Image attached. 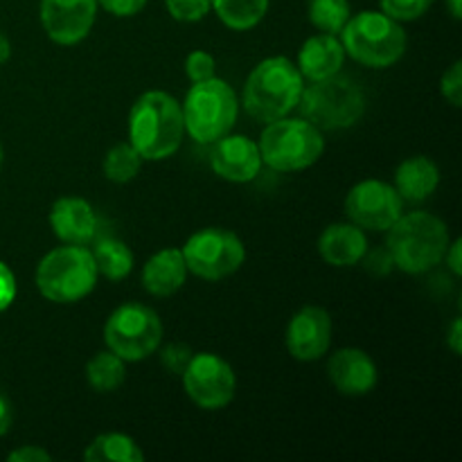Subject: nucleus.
Returning <instances> with one entry per match:
<instances>
[{"instance_id": "1", "label": "nucleus", "mask_w": 462, "mask_h": 462, "mask_svg": "<svg viewBox=\"0 0 462 462\" xmlns=\"http://www.w3.org/2000/svg\"><path fill=\"white\" fill-rule=\"evenodd\" d=\"M185 125L179 99L165 90H147L129 113V143L143 161H165L179 152Z\"/></svg>"}, {"instance_id": "2", "label": "nucleus", "mask_w": 462, "mask_h": 462, "mask_svg": "<svg viewBox=\"0 0 462 462\" xmlns=\"http://www.w3.org/2000/svg\"><path fill=\"white\" fill-rule=\"evenodd\" d=\"M386 248L395 269L409 275H420L440 264L449 246V228L431 212H402L400 219L386 230Z\"/></svg>"}, {"instance_id": "3", "label": "nucleus", "mask_w": 462, "mask_h": 462, "mask_svg": "<svg viewBox=\"0 0 462 462\" xmlns=\"http://www.w3.org/2000/svg\"><path fill=\"white\" fill-rule=\"evenodd\" d=\"M305 79L296 63L287 57H269L257 63L244 86L242 104L257 122L287 117L300 102Z\"/></svg>"}, {"instance_id": "4", "label": "nucleus", "mask_w": 462, "mask_h": 462, "mask_svg": "<svg viewBox=\"0 0 462 462\" xmlns=\"http://www.w3.org/2000/svg\"><path fill=\"white\" fill-rule=\"evenodd\" d=\"M346 57L365 68H391L404 57L406 30L383 12H359L350 16L338 34Z\"/></svg>"}, {"instance_id": "5", "label": "nucleus", "mask_w": 462, "mask_h": 462, "mask_svg": "<svg viewBox=\"0 0 462 462\" xmlns=\"http://www.w3.org/2000/svg\"><path fill=\"white\" fill-rule=\"evenodd\" d=\"M298 106L302 117L316 129L341 131L350 129L364 117L365 93L352 77L337 72L302 88Z\"/></svg>"}, {"instance_id": "6", "label": "nucleus", "mask_w": 462, "mask_h": 462, "mask_svg": "<svg viewBox=\"0 0 462 462\" xmlns=\"http://www.w3.org/2000/svg\"><path fill=\"white\" fill-rule=\"evenodd\" d=\"M36 287L41 296L57 305H72L88 296L97 284V266H95L90 248L63 246L52 248L36 266Z\"/></svg>"}, {"instance_id": "7", "label": "nucleus", "mask_w": 462, "mask_h": 462, "mask_svg": "<svg viewBox=\"0 0 462 462\" xmlns=\"http://www.w3.org/2000/svg\"><path fill=\"white\" fill-rule=\"evenodd\" d=\"M257 147H260L262 165L282 174H291L320 161L325 140L320 129H316L305 117H280L264 126Z\"/></svg>"}, {"instance_id": "8", "label": "nucleus", "mask_w": 462, "mask_h": 462, "mask_svg": "<svg viewBox=\"0 0 462 462\" xmlns=\"http://www.w3.org/2000/svg\"><path fill=\"white\" fill-rule=\"evenodd\" d=\"M183 111L185 134L197 140L199 144H212L226 134L237 122L239 99L235 90L219 77L197 81L185 95V102L180 104Z\"/></svg>"}, {"instance_id": "9", "label": "nucleus", "mask_w": 462, "mask_h": 462, "mask_svg": "<svg viewBox=\"0 0 462 462\" xmlns=\"http://www.w3.org/2000/svg\"><path fill=\"white\" fill-rule=\"evenodd\" d=\"M104 341L126 364L149 359L162 341L161 316L147 305L125 302L106 319Z\"/></svg>"}, {"instance_id": "10", "label": "nucleus", "mask_w": 462, "mask_h": 462, "mask_svg": "<svg viewBox=\"0 0 462 462\" xmlns=\"http://www.w3.org/2000/svg\"><path fill=\"white\" fill-rule=\"evenodd\" d=\"M188 271L208 282H219L237 273L246 260V246L233 230L203 228L180 248Z\"/></svg>"}, {"instance_id": "11", "label": "nucleus", "mask_w": 462, "mask_h": 462, "mask_svg": "<svg viewBox=\"0 0 462 462\" xmlns=\"http://www.w3.org/2000/svg\"><path fill=\"white\" fill-rule=\"evenodd\" d=\"M180 377H183L185 395L199 409L206 411H219L228 406L237 391V377H235L233 365L215 352L192 355Z\"/></svg>"}, {"instance_id": "12", "label": "nucleus", "mask_w": 462, "mask_h": 462, "mask_svg": "<svg viewBox=\"0 0 462 462\" xmlns=\"http://www.w3.org/2000/svg\"><path fill=\"white\" fill-rule=\"evenodd\" d=\"M404 212V201L395 185L379 179L356 183L346 197V215L364 230H388Z\"/></svg>"}, {"instance_id": "13", "label": "nucleus", "mask_w": 462, "mask_h": 462, "mask_svg": "<svg viewBox=\"0 0 462 462\" xmlns=\"http://www.w3.org/2000/svg\"><path fill=\"white\" fill-rule=\"evenodd\" d=\"M97 7V0H41V25L54 43L77 45L93 30Z\"/></svg>"}, {"instance_id": "14", "label": "nucleus", "mask_w": 462, "mask_h": 462, "mask_svg": "<svg viewBox=\"0 0 462 462\" xmlns=\"http://www.w3.org/2000/svg\"><path fill=\"white\" fill-rule=\"evenodd\" d=\"M284 341L296 361H319L332 346V316L319 305L300 307L289 320Z\"/></svg>"}, {"instance_id": "15", "label": "nucleus", "mask_w": 462, "mask_h": 462, "mask_svg": "<svg viewBox=\"0 0 462 462\" xmlns=\"http://www.w3.org/2000/svg\"><path fill=\"white\" fill-rule=\"evenodd\" d=\"M210 167L219 179L230 183H251L262 171L260 147L246 135L226 134L212 143Z\"/></svg>"}, {"instance_id": "16", "label": "nucleus", "mask_w": 462, "mask_h": 462, "mask_svg": "<svg viewBox=\"0 0 462 462\" xmlns=\"http://www.w3.org/2000/svg\"><path fill=\"white\" fill-rule=\"evenodd\" d=\"M328 377L341 395L361 397L374 391L379 373L368 352L359 347H341L329 356Z\"/></svg>"}, {"instance_id": "17", "label": "nucleus", "mask_w": 462, "mask_h": 462, "mask_svg": "<svg viewBox=\"0 0 462 462\" xmlns=\"http://www.w3.org/2000/svg\"><path fill=\"white\" fill-rule=\"evenodd\" d=\"M50 226L61 244L88 246L97 237L99 217L86 199L61 197L50 208Z\"/></svg>"}, {"instance_id": "18", "label": "nucleus", "mask_w": 462, "mask_h": 462, "mask_svg": "<svg viewBox=\"0 0 462 462\" xmlns=\"http://www.w3.org/2000/svg\"><path fill=\"white\" fill-rule=\"evenodd\" d=\"M343 61H346V50H343L341 39L337 34L319 32L302 43L296 66L302 79L319 81L341 72Z\"/></svg>"}, {"instance_id": "19", "label": "nucleus", "mask_w": 462, "mask_h": 462, "mask_svg": "<svg viewBox=\"0 0 462 462\" xmlns=\"http://www.w3.org/2000/svg\"><path fill=\"white\" fill-rule=\"evenodd\" d=\"M368 251V237L364 228L347 221V224H329L319 237V253L329 266L347 269L359 264Z\"/></svg>"}, {"instance_id": "20", "label": "nucleus", "mask_w": 462, "mask_h": 462, "mask_svg": "<svg viewBox=\"0 0 462 462\" xmlns=\"http://www.w3.org/2000/svg\"><path fill=\"white\" fill-rule=\"evenodd\" d=\"M188 273L180 248H162L143 266V287L156 298H170L183 287Z\"/></svg>"}, {"instance_id": "21", "label": "nucleus", "mask_w": 462, "mask_h": 462, "mask_svg": "<svg viewBox=\"0 0 462 462\" xmlns=\"http://www.w3.org/2000/svg\"><path fill=\"white\" fill-rule=\"evenodd\" d=\"M440 185V170L427 156H411L395 171V189L404 203H422Z\"/></svg>"}, {"instance_id": "22", "label": "nucleus", "mask_w": 462, "mask_h": 462, "mask_svg": "<svg viewBox=\"0 0 462 462\" xmlns=\"http://www.w3.org/2000/svg\"><path fill=\"white\" fill-rule=\"evenodd\" d=\"M90 255H93L95 266H97V273L111 280V282H120V280L129 278L135 264L134 251L122 239L116 237H95V246Z\"/></svg>"}, {"instance_id": "23", "label": "nucleus", "mask_w": 462, "mask_h": 462, "mask_svg": "<svg viewBox=\"0 0 462 462\" xmlns=\"http://www.w3.org/2000/svg\"><path fill=\"white\" fill-rule=\"evenodd\" d=\"M86 462H143L144 454L125 433H102L84 451Z\"/></svg>"}, {"instance_id": "24", "label": "nucleus", "mask_w": 462, "mask_h": 462, "mask_svg": "<svg viewBox=\"0 0 462 462\" xmlns=\"http://www.w3.org/2000/svg\"><path fill=\"white\" fill-rule=\"evenodd\" d=\"M210 3L219 21L235 32L253 30L269 12V0H210Z\"/></svg>"}, {"instance_id": "25", "label": "nucleus", "mask_w": 462, "mask_h": 462, "mask_svg": "<svg viewBox=\"0 0 462 462\" xmlns=\"http://www.w3.org/2000/svg\"><path fill=\"white\" fill-rule=\"evenodd\" d=\"M126 361H122L116 352L104 350L97 352L86 364V379L90 388L97 393H113L125 383Z\"/></svg>"}, {"instance_id": "26", "label": "nucleus", "mask_w": 462, "mask_h": 462, "mask_svg": "<svg viewBox=\"0 0 462 462\" xmlns=\"http://www.w3.org/2000/svg\"><path fill=\"white\" fill-rule=\"evenodd\" d=\"M102 170L111 183H129L143 170V156L131 147V143H120L108 149Z\"/></svg>"}, {"instance_id": "27", "label": "nucleus", "mask_w": 462, "mask_h": 462, "mask_svg": "<svg viewBox=\"0 0 462 462\" xmlns=\"http://www.w3.org/2000/svg\"><path fill=\"white\" fill-rule=\"evenodd\" d=\"M350 16V0H310L311 25L325 34H341Z\"/></svg>"}, {"instance_id": "28", "label": "nucleus", "mask_w": 462, "mask_h": 462, "mask_svg": "<svg viewBox=\"0 0 462 462\" xmlns=\"http://www.w3.org/2000/svg\"><path fill=\"white\" fill-rule=\"evenodd\" d=\"M433 3L436 0H379L382 12L400 23L418 21L420 16H424L431 9Z\"/></svg>"}, {"instance_id": "29", "label": "nucleus", "mask_w": 462, "mask_h": 462, "mask_svg": "<svg viewBox=\"0 0 462 462\" xmlns=\"http://www.w3.org/2000/svg\"><path fill=\"white\" fill-rule=\"evenodd\" d=\"M165 7L174 21L197 23L210 14V0H165Z\"/></svg>"}, {"instance_id": "30", "label": "nucleus", "mask_w": 462, "mask_h": 462, "mask_svg": "<svg viewBox=\"0 0 462 462\" xmlns=\"http://www.w3.org/2000/svg\"><path fill=\"white\" fill-rule=\"evenodd\" d=\"M215 57H212L210 52H206V50H194V52H189L188 59H185V75H188V79L192 81V84L212 79V77H215Z\"/></svg>"}, {"instance_id": "31", "label": "nucleus", "mask_w": 462, "mask_h": 462, "mask_svg": "<svg viewBox=\"0 0 462 462\" xmlns=\"http://www.w3.org/2000/svg\"><path fill=\"white\" fill-rule=\"evenodd\" d=\"M440 93L451 106L458 108L462 104V63L454 61L449 66V70H445L440 79Z\"/></svg>"}, {"instance_id": "32", "label": "nucleus", "mask_w": 462, "mask_h": 462, "mask_svg": "<svg viewBox=\"0 0 462 462\" xmlns=\"http://www.w3.org/2000/svg\"><path fill=\"white\" fill-rule=\"evenodd\" d=\"M361 262H364L368 273L379 275V278H382V275H388L393 269H395V262H393L391 253H388L386 246L373 248V251H370L368 246V251H365V255L361 257Z\"/></svg>"}, {"instance_id": "33", "label": "nucleus", "mask_w": 462, "mask_h": 462, "mask_svg": "<svg viewBox=\"0 0 462 462\" xmlns=\"http://www.w3.org/2000/svg\"><path fill=\"white\" fill-rule=\"evenodd\" d=\"M192 355L194 352L189 350L188 346H183V343H171V346H167L165 350H162L161 359L162 365H165L171 374H183L185 365L189 364Z\"/></svg>"}, {"instance_id": "34", "label": "nucleus", "mask_w": 462, "mask_h": 462, "mask_svg": "<svg viewBox=\"0 0 462 462\" xmlns=\"http://www.w3.org/2000/svg\"><path fill=\"white\" fill-rule=\"evenodd\" d=\"M97 5L111 16L129 18L143 12L147 7V0H97Z\"/></svg>"}, {"instance_id": "35", "label": "nucleus", "mask_w": 462, "mask_h": 462, "mask_svg": "<svg viewBox=\"0 0 462 462\" xmlns=\"http://www.w3.org/2000/svg\"><path fill=\"white\" fill-rule=\"evenodd\" d=\"M16 275L5 262H0V314L7 311L16 300Z\"/></svg>"}, {"instance_id": "36", "label": "nucleus", "mask_w": 462, "mask_h": 462, "mask_svg": "<svg viewBox=\"0 0 462 462\" xmlns=\"http://www.w3.org/2000/svg\"><path fill=\"white\" fill-rule=\"evenodd\" d=\"M9 462H50L52 456L36 445H23L7 456Z\"/></svg>"}, {"instance_id": "37", "label": "nucleus", "mask_w": 462, "mask_h": 462, "mask_svg": "<svg viewBox=\"0 0 462 462\" xmlns=\"http://www.w3.org/2000/svg\"><path fill=\"white\" fill-rule=\"evenodd\" d=\"M460 253H462V242L460 239H454V242H449V246H447V251H445V257H442V260H445V264L449 266V271L456 275V278H460L462 275Z\"/></svg>"}, {"instance_id": "38", "label": "nucleus", "mask_w": 462, "mask_h": 462, "mask_svg": "<svg viewBox=\"0 0 462 462\" xmlns=\"http://www.w3.org/2000/svg\"><path fill=\"white\" fill-rule=\"evenodd\" d=\"M12 402H9L7 395L0 391V438H3L5 433L9 431V427H12Z\"/></svg>"}, {"instance_id": "39", "label": "nucleus", "mask_w": 462, "mask_h": 462, "mask_svg": "<svg viewBox=\"0 0 462 462\" xmlns=\"http://www.w3.org/2000/svg\"><path fill=\"white\" fill-rule=\"evenodd\" d=\"M447 343H449L451 352H454L456 356H460L462 352V320L460 319H454V323H451L449 334H447Z\"/></svg>"}, {"instance_id": "40", "label": "nucleus", "mask_w": 462, "mask_h": 462, "mask_svg": "<svg viewBox=\"0 0 462 462\" xmlns=\"http://www.w3.org/2000/svg\"><path fill=\"white\" fill-rule=\"evenodd\" d=\"M9 57H12V43H9V39L5 36V32H0V66L7 63Z\"/></svg>"}, {"instance_id": "41", "label": "nucleus", "mask_w": 462, "mask_h": 462, "mask_svg": "<svg viewBox=\"0 0 462 462\" xmlns=\"http://www.w3.org/2000/svg\"><path fill=\"white\" fill-rule=\"evenodd\" d=\"M447 7H449L451 16L458 21V18L462 16V0H447Z\"/></svg>"}, {"instance_id": "42", "label": "nucleus", "mask_w": 462, "mask_h": 462, "mask_svg": "<svg viewBox=\"0 0 462 462\" xmlns=\"http://www.w3.org/2000/svg\"><path fill=\"white\" fill-rule=\"evenodd\" d=\"M3 161H5V152H3V144H0V167H3Z\"/></svg>"}]
</instances>
